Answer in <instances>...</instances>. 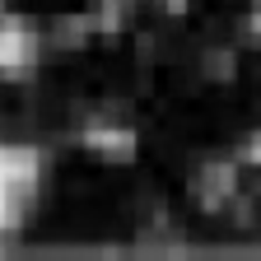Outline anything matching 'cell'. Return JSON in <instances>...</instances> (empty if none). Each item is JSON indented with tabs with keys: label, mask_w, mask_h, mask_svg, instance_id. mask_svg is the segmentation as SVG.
<instances>
[{
	"label": "cell",
	"mask_w": 261,
	"mask_h": 261,
	"mask_svg": "<svg viewBox=\"0 0 261 261\" xmlns=\"http://www.w3.org/2000/svg\"><path fill=\"white\" fill-rule=\"evenodd\" d=\"M140 196V177L126 163L65 140L42 159L28 201V233L42 243H108L126 233Z\"/></svg>",
	"instance_id": "6da1fadb"
},
{
	"label": "cell",
	"mask_w": 261,
	"mask_h": 261,
	"mask_svg": "<svg viewBox=\"0 0 261 261\" xmlns=\"http://www.w3.org/2000/svg\"><path fill=\"white\" fill-rule=\"evenodd\" d=\"M103 10H108V0H0L5 28L14 23V28H23V33H38L42 42L89 28Z\"/></svg>",
	"instance_id": "7a4b0ae2"
}]
</instances>
